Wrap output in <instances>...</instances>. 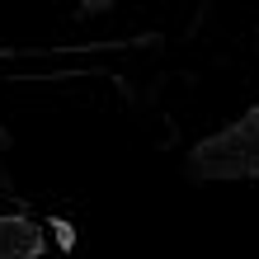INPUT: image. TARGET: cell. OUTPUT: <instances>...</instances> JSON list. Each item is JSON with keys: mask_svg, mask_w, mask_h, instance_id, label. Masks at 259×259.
Segmentation results:
<instances>
[{"mask_svg": "<svg viewBox=\"0 0 259 259\" xmlns=\"http://www.w3.org/2000/svg\"><path fill=\"white\" fill-rule=\"evenodd\" d=\"M42 231L28 217H0V259H38Z\"/></svg>", "mask_w": 259, "mask_h": 259, "instance_id": "cell-1", "label": "cell"}, {"mask_svg": "<svg viewBox=\"0 0 259 259\" xmlns=\"http://www.w3.org/2000/svg\"><path fill=\"white\" fill-rule=\"evenodd\" d=\"M52 231H57V240H62V250H71V245H75V231H71V222H62V217H57V222H52Z\"/></svg>", "mask_w": 259, "mask_h": 259, "instance_id": "cell-2", "label": "cell"}]
</instances>
